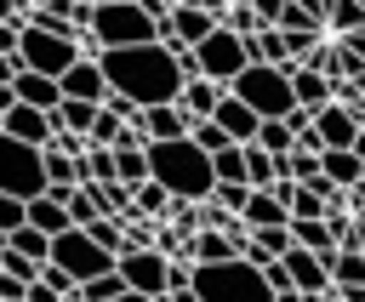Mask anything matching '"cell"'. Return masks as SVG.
Masks as SVG:
<instances>
[{"label": "cell", "instance_id": "cell-46", "mask_svg": "<svg viewBox=\"0 0 365 302\" xmlns=\"http://www.w3.org/2000/svg\"><path fill=\"white\" fill-rule=\"evenodd\" d=\"M342 51H348V57H359V63H365V23H359V28H348V34H342Z\"/></svg>", "mask_w": 365, "mask_h": 302}, {"label": "cell", "instance_id": "cell-40", "mask_svg": "<svg viewBox=\"0 0 365 302\" xmlns=\"http://www.w3.org/2000/svg\"><path fill=\"white\" fill-rule=\"evenodd\" d=\"M325 23H331L336 34H348V28L365 23V6H359V0H331V17H325Z\"/></svg>", "mask_w": 365, "mask_h": 302}, {"label": "cell", "instance_id": "cell-25", "mask_svg": "<svg viewBox=\"0 0 365 302\" xmlns=\"http://www.w3.org/2000/svg\"><path fill=\"white\" fill-rule=\"evenodd\" d=\"M319 177L336 182V188H354V182H359V160H354V148H319Z\"/></svg>", "mask_w": 365, "mask_h": 302}, {"label": "cell", "instance_id": "cell-26", "mask_svg": "<svg viewBox=\"0 0 365 302\" xmlns=\"http://www.w3.org/2000/svg\"><path fill=\"white\" fill-rule=\"evenodd\" d=\"M97 108H103V103H80V97H63V103L51 108V125H57V131H80V137H86Z\"/></svg>", "mask_w": 365, "mask_h": 302}, {"label": "cell", "instance_id": "cell-54", "mask_svg": "<svg viewBox=\"0 0 365 302\" xmlns=\"http://www.w3.org/2000/svg\"><path fill=\"white\" fill-rule=\"evenodd\" d=\"M11 11H17V0H0V23H6V17H11Z\"/></svg>", "mask_w": 365, "mask_h": 302}, {"label": "cell", "instance_id": "cell-17", "mask_svg": "<svg viewBox=\"0 0 365 302\" xmlns=\"http://www.w3.org/2000/svg\"><path fill=\"white\" fill-rule=\"evenodd\" d=\"M11 91H17V103H29V108H46V114L63 103L57 80H51V74H34V68H17V74H11Z\"/></svg>", "mask_w": 365, "mask_h": 302}, {"label": "cell", "instance_id": "cell-8", "mask_svg": "<svg viewBox=\"0 0 365 302\" xmlns=\"http://www.w3.org/2000/svg\"><path fill=\"white\" fill-rule=\"evenodd\" d=\"M17 68H34V74H63L74 57H80V46L74 40H63V34H46V28H34V23H23V34H17Z\"/></svg>", "mask_w": 365, "mask_h": 302}, {"label": "cell", "instance_id": "cell-1", "mask_svg": "<svg viewBox=\"0 0 365 302\" xmlns=\"http://www.w3.org/2000/svg\"><path fill=\"white\" fill-rule=\"evenodd\" d=\"M97 68H103L108 91L137 103V108L177 103V91H182V68H177L171 46H160V40H148V46H103Z\"/></svg>", "mask_w": 365, "mask_h": 302}, {"label": "cell", "instance_id": "cell-22", "mask_svg": "<svg viewBox=\"0 0 365 302\" xmlns=\"http://www.w3.org/2000/svg\"><path fill=\"white\" fill-rule=\"evenodd\" d=\"M240 222H245V228H279V222H285V205H279L268 188H251L245 205H240Z\"/></svg>", "mask_w": 365, "mask_h": 302}, {"label": "cell", "instance_id": "cell-12", "mask_svg": "<svg viewBox=\"0 0 365 302\" xmlns=\"http://www.w3.org/2000/svg\"><path fill=\"white\" fill-rule=\"evenodd\" d=\"M57 91H63V97H80V103H103V97H108V80H103L97 57H74V63L57 74Z\"/></svg>", "mask_w": 365, "mask_h": 302}, {"label": "cell", "instance_id": "cell-38", "mask_svg": "<svg viewBox=\"0 0 365 302\" xmlns=\"http://www.w3.org/2000/svg\"><path fill=\"white\" fill-rule=\"evenodd\" d=\"M80 228H86V234H91V239H97L103 251H114V256L125 251V234H120V217H91V222H80Z\"/></svg>", "mask_w": 365, "mask_h": 302}, {"label": "cell", "instance_id": "cell-18", "mask_svg": "<svg viewBox=\"0 0 365 302\" xmlns=\"http://www.w3.org/2000/svg\"><path fill=\"white\" fill-rule=\"evenodd\" d=\"M222 91H228V85H217V80L194 74V80H182V91H177V108H182L188 120H205V114L222 103Z\"/></svg>", "mask_w": 365, "mask_h": 302}, {"label": "cell", "instance_id": "cell-7", "mask_svg": "<svg viewBox=\"0 0 365 302\" xmlns=\"http://www.w3.org/2000/svg\"><path fill=\"white\" fill-rule=\"evenodd\" d=\"M0 194H11V199H34V194H46L40 148H29V142H17V137H6V131H0Z\"/></svg>", "mask_w": 365, "mask_h": 302}, {"label": "cell", "instance_id": "cell-19", "mask_svg": "<svg viewBox=\"0 0 365 302\" xmlns=\"http://www.w3.org/2000/svg\"><path fill=\"white\" fill-rule=\"evenodd\" d=\"M143 137H182L188 131V114L177 108V103H154V108H137V120H131Z\"/></svg>", "mask_w": 365, "mask_h": 302}, {"label": "cell", "instance_id": "cell-47", "mask_svg": "<svg viewBox=\"0 0 365 302\" xmlns=\"http://www.w3.org/2000/svg\"><path fill=\"white\" fill-rule=\"evenodd\" d=\"M245 6H251V11H257V23H274V17H279V6H285V0H245Z\"/></svg>", "mask_w": 365, "mask_h": 302}, {"label": "cell", "instance_id": "cell-32", "mask_svg": "<svg viewBox=\"0 0 365 302\" xmlns=\"http://www.w3.org/2000/svg\"><path fill=\"white\" fill-rule=\"evenodd\" d=\"M211 177H217V182H245V154H240V142H228V148L211 154ZM217 182H211V188H217ZM245 188H251V182H245Z\"/></svg>", "mask_w": 365, "mask_h": 302}, {"label": "cell", "instance_id": "cell-27", "mask_svg": "<svg viewBox=\"0 0 365 302\" xmlns=\"http://www.w3.org/2000/svg\"><path fill=\"white\" fill-rule=\"evenodd\" d=\"M240 154H245V182H251V188H268V182L279 177V154H268V148H257V142H240Z\"/></svg>", "mask_w": 365, "mask_h": 302}, {"label": "cell", "instance_id": "cell-11", "mask_svg": "<svg viewBox=\"0 0 365 302\" xmlns=\"http://www.w3.org/2000/svg\"><path fill=\"white\" fill-rule=\"evenodd\" d=\"M0 131L17 137V142H29V148H46V142L57 137L51 114H46V108H29V103H11V108L0 114Z\"/></svg>", "mask_w": 365, "mask_h": 302}, {"label": "cell", "instance_id": "cell-20", "mask_svg": "<svg viewBox=\"0 0 365 302\" xmlns=\"http://www.w3.org/2000/svg\"><path fill=\"white\" fill-rule=\"evenodd\" d=\"M279 262H285V274H291V285H297V291H325V285H331L325 262H319L314 251H302V245H291Z\"/></svg>", "mask_w": 365, "mask_h": 302}, {"label": "cell", "instance_id": "cell-31", "mask_svg": "<svg viewBox=\"0 0 365 302\" xmlns=\"http://www.w3.org/2000/svg\"><path fill=\"white\" fill-rule=\"evenodd\" d=\"M86 188H91V199H97L103 217H125V211H131V188H125V182L108 177V182H86Z\"/></svg>", "mask_w": 365, "mask_h": 302}, {"label": "cell", "instance_id": "cell-44", "mask_svg": "<svg viewBox=\"0 0 365 302\" xmlns=\"http://www.w3.org/2000/svg\"><path fill=\"white\" fill-rule=\"evenodd\" d=\"M274 28H319V23H314L297 0H285V6H279V17H274Z\"/></svg>", "mask_w": 365, "mask_h": 302}, {"label": "cell", "instance_id": "cell-3", "mask_svg": "<svg viewBox=\"0 0 365 302\" xmlns=\"http://www.w3.org/2000/svg\"><path fill=\"white\" fill-rule=\"evenodd\" d=\"M188 285L200 302H274L268 279L257 262L245 256H222V262H194L188 268Z\"/></svg>", "mask_w": 365, "mask_h": 302}, {"label": "cell", "instance_id": "cell-14", "mask_svg": "<svg viewBox=\"0 0 365 302\" xmlns=\"http://www.w3.org/2000/svg\"><path fill=\"white\" fill-rule=\"evenodd\" d=\"M211 28H217V11H205L200 0H177V6H171V40H182V46H200Z\"/></svg>", "mask_w": 365, "mask_h": 302}, {"label": "cell", "instance_id": "cell-33", "mask_svg": "<svg viewBox=\"0 0 365 302\" xmlns=\"http://www.w3.org/2000/svg\"><path fill=\"white\" fill-rule=\"evenodd\" d=\"M131 211H137V217H165V211H171V194L148 177V182H137V188H131Z\"/></svg>", "mask_w": 365, "mask_h": 302}, {"label": "cell", "instance_id": "cell-48", "mask_svg": "<svg viewBox=\"0 0 365 302\" xmlns=\"http://www.w3.org/2000/svg\"><path fill=\"white\" fill-rule=\"evenodd\" d=\"M17 34H23V23L6 17V23H0V51H17Z\"/></svg>", "mask_w": 365, "mask_h": 302}, {"label": "cell", "instance_id": "cell-2", "mask_svg": "<svg viewBox=\"0 0 365 302\" xmlns=\"http://www.w3.org/2000/svg\"><path fill=\"white\" fill-rule=\"evenodd\" d=\"M143 154H148V177L171 194V199H211V154L205 148H194L188 137H148L143 142Z\"/></svg>", "mask_w": 365, "mask_h": 302}, {"label": "cell", "instance_id": "cell-39", "mask_svg": "<svg viewBox=\"0 0 365 302\" xmlns=\"http://www.w3.org/2000/svg\"><path fill=\"white\" fill-rule=\"evenodd\" d=\"M194 148H205V154H217V148H228V137H222V125L217 120H188V131H182Z\"/></svg>", "mask_w": 365, "mask_h": 302}, {"label": "cell", "instance_id": "cell-41", "mask_svg": "<svg viewBox=\"0 0 365 302\" xmlns=\"http://www.w3.org/2000/svg\"><path fill=\"white\" fill-rule=\"evenodd\" d=\"M217 23H222V28H234V34H240V40H245V34H251V28H262V23H257V11H251V6H245V0H234V6H228V17H217Z\"/></svg>", "mask_w": 365, "mask_h": 302}, {"label": "cell", "instance_id": "cell-50", "mask_svg": "<svg viewBox=\"0 0 365 302\" xmlns=\"http://www.w3.org/2000/svg\"><path fill=\"white\" fill-rule=\"evenodd\" d=\"M348 222H354V251H365V211H348Z\"/></svg>", "mask_w": 365, "mask_h": 302}, {"label": "cell", "instance_id": "cell-43", "mask_svg": "<svg viewBox=\"0 0 365 302\" xmlns=\"http://www.w3.org/2000/svg\"><path fill=\"white\" fill-rule=\"evenodd\" d=\"M262 279H268V291H274V296H291V291H297V285H291V274H285V262H279V256H268V262H262Z\"/></svg>", "mask_w": 365, "mask_h": 302}, {"label": "cell", "instance_id": "cell-29", "mask_svg": "<svg viewBox=\"0 0 365 302\" xmlns=\"http://www.w3.org/2000/svg\"><path fill=\"white\" fill-rule=\"evenodd\" d=\"M325 274H331V285H365V251H331V262H325Z\"/></svg>", "mask_w": 365, "mask_h": 302}, {"label": "cell", "instance_id": "cell-53", "mask_svg": "<svg viewBox=\"0 0 365 302\" xmlns=\"http://www.w3.org/2000/svg\"><path fill=\"white\" fill-rule=\"evenodd\" d=\"M114 302H160V296H137V291H120Z\"/></svg>", "mask_w": 365, "mask_h": 302}, {"label": "cell", "instance_id": "cell-34", "mask_svg": "<svg viewBox=\"0 0 365 302\" xmlns=\"http://www.w3.org/2000/svg\"><path fill=\"white\" fill-rule=\"evenodd\" d=\"M257 148H268V154H291L297 148V137L285 131V120H257V137H251Z\"/></svg>", "mask_w": 365, "mask_h": 302}, {"label": "cell", "instance_id": "cell-9", "mask_svg": "<svg viewBox=\"0 0 365 302\" xmlns=\"http://www.w3.org/2000/svg\"><path fill=\"white\" fill-rule=\"evenodd\" d=\"M194 63H200V74H205V80L228 85V80H234V74L251 63V51H245V40H240L234 28H222V23H217V28H211V34L194 46Z\"/></svg>", "mask_w": 365, "mask_h": 302}, {"label": "cell", "instance_id": "cell-23", "mask_svg": "<svg viewBox=\"0 0 365 302\" xmlns=\"http://www.w3.org/2000/svg\"><path fill=\"white\" fill-rule=\"evenodd\" d=\"M23 222H29V228H40V234H63V228H74V222H68V211H63L51 194L23 199Z\"/></svg>", "mask_w": 365, "mask_h": 302}, {"label": "cell", "instance_id": "cell-28", "mask_svg": "<svg viewBox=\"0 0 365 302\" xmlns=\"http://www.w3.org/2000/svg\"><path fill=\"white\" fill-rule=\"evenodd\" d=\"M6 251H17V256H29V262H46V251H51V234H40V228H29V222H17V228L6 234Z\"/></svg>", "mask_w": 365, "mask_h": 302}, {"label": "cell", "instance_id": "cell-42", "mask_svg": "<svg viewBox=\"0 0 365 302\" xmlns=\"http://www.w3.org/2000/svg\"><path fill=\"white\" fill-rule=\"evenodd\" d=\"M245 194H251L245 182H217V188H211V199H217L222 211H234V217H240V205H245Z\"/></svg>", "mask_w": 365, "mask_h": 302}, {"label": "cell", "instance_id": "cell-35", "mask_svg": "<svg viewBox=\"0 0 365 302\" xmlns=\"http://www.w3.org/2000/svg\"><path fill=\"white\" fill-rule=\"evenodd\" d=\"M285 217H325V194L314 182H297L291 199H285Z\"/></svg>", "mask_w": 365, "mask_h": 302}, {"label": "cell", "instance_id": "cell-30", "mask_svg": "<svg viewBox=\"0 0 365 302\" xmlns=\"http://www.w3.org/2000/svg\"><path fill=\"white\" fill-rule=\"evenodd\" d=\"M114 182H125V188H137V182H148V154L131 142V148H114Z\"/></svg>", "mask_w": 365, "mask_h": 302}, {"label": "cell", "instance_id": "cell-5", "mask_svg": "<svg viewBox=\"0 0 365 302\" xmlns=\"http://www.w3.org/2000/svg\"><path fill=\"white\" fill-rule=\"evenodd\" d=\"M228 91L257 114V120H285L297 103H291V80H285V68H274V63H245L234 80H228Z\"/></svg>", "mask_w": 365, "mask_h": 302}, {"label": "cell", "instance_id": "cell-37", "mask_svg": "<svg viewBox=\"0 0 365 302\" xmlns=\"http://www.w3.org/2000/svg\"><path fill=\"white\" fill-rule=\"evenodd\" d=\"M120 131H125V120H120L114 108H97V114H91V131H86V142H103V148H114V142H120Z\"/></svg>", "mask_w": 365, "mask_h": 302}, {"label": "cell", "instance_id": "cell-51", "mask_svg": "<svg viewBox=\"0 0 365 302\" xmlns=\"http://www.w3.org/2000/svg\"><path fill=\"white\" fill-rule=\"evenodd\" d=\"M11 103H17V91H11V80H0V114H6Z\"/></svg>", "mask_w": 365, "mask_h": 302}, {"label": "cell", "instance_id": "cell-24", "mask_svg": "<svg viewBox=\"0 0 365 302\" xmlns=\"http://www.w3.org/2000/svg\"><path fill=\"white\" fill-rule=\"evenodd\" d=\"M40 165H46V188H51V182H86L80 154H63L57 142H46V148H40Z\"/></svg>", "mask_w": 365, "mask_h": 302}, {"label": "cell", "instance_id": "cell-45", "mask_svg": "<svg viewBox=\"0 0 365 302\" xmlns=\"http://www.w3.org/2000/svg\"><path fill=\"white\" fill-rule=\"evenodd\" d=\"M23 222V199H11V194H0V234H11Z\"/></svg>", "mask_w": 365, "mask_h": 302}, {"label": "cell", "instance_id": "cell-10", "mask_svg": "<svg viewBox=\"0 0 365 302\" xmlns=\"http://www.w3.org/2000/svg\"><path fill=\"white\" fill-rule=\"evenodd\" d=\"M114 268H120L125 291H137V296H160V291H165V274H171V256L154 251V245H137V251H120Z\"/></svg>", "mask_w": 365, "mask_h": 302}, {"label": "cell", "instance_id": "cell-13", "mask_svg": "<svg viewBox=\"0 0 365 302\" xmlns=\"http://www.w3.org/2000/svg\"><path fill=\"white\" fill-rule=\"evenodd\" d=\"M354 131H359V114H354V108H342V103L314 108V137H319V148H348Z\"/></svg>", "mask_w": 365, "mask_h": 302}, {"label": "cell", "instance_id": "cell-36", "mask_svg": "<svg viewBox=\"0 0 365 302\" xmlns=\"http://www.w3.org/2000/svg\"><path fill=\"white\" fill-rule=\"evenodd\" d=\"M120 291H125V279H120V268H108V274H91L80 285V302H114Z\"/></svg>", "mask_w": 365, "mask_h": 302}, {"label": "cell", "instance_id": "cell-49", "mask_svg": "<svg viewBox=\"0 0 365 302\" xmlns=\"http://www.w3.org/2000/svg\"><path fill=\"white\" fill-rule=\"evenodd\" d=\"M297 6H302V11H308L319 28H325V17H331V0H297Z\"/></svg>", "mask_w": 365, "mask_h": 302}, {"label": "cell", "instance_id": "cell-4", "mask_svg": "<svg viewBox=\"0 0 365 302\" xmlns=\"http://www.w3.org/2000/svg\"><path fill=\"white\" fill-rule=\"evenodd\" d=\"M86 28H91L97 51L103 46H148V40H160V23L137 0H97L91 17H86Z\"/></svg>", "mask_w": 365, "mask_h": 302}, {"label": "cell", "instance_id": "cell-21", "mask_svg": "<svg viewBox=\"0 0 365 302\" xmlns=\"http://www.w3.org/2000/svg\"><path fill=\"white\" fill-rule=\"evenodd\" d=\"M245 51H251V63H274V68H291V63H297V57L285 51V34H279L274 23L251 28V34H245Z\"/></svg>", "mask_w": 365, "mask_h": 302}, {"label": "cell", "instance_id": "cell-16", "mask_svg": "<svg viewBox=\"0 0 365 302\" xmlns=\"http://www.w3.org/2000/svg\"><path fill=\"white\" fill-rule=\"evenodd\" d=\"M205 120H217L228 142H251V137H257V114H251V108H245V103H240L234 91H222V103H217V108H211Z\"/></svg>", "mask_w": 365, "mask_h": 302}, {"label": "cell", "instance_id": "cell-15", "mask_svg": "<svg viewBox=\"0 0 365 302\" xmlns=\"http://www.w3.org/2000/svg\"><path fill=\"white\" fill-rule=\"evenodd\" d=\"M285 80H291V103H297V108H308V114H314V108H325V103H331V80H325V74H314L308 63H291V68H285Z\"/></svg>", "mask_w": 365, "mask_h": 302}, {"label": "cell", "instance_id": "cell-52", "mask_svg": "<svg viewBox=\"0 0 365 302\" xmlns=\"http://www.w3.org/2000/svg\"><path fill=\"white\" fill-rule=\"evenodd\" d=\"M11 74H17V57H11V51H0V80H11Z\"/></svg>", "mask_w": 365, "mask_h": 302}, {"label": "cell", "instance_id": "cell-6", "mask_svg": "<svg viewBox=\"0 0 365 302\" xmlns=\"http://www.w3.org/2000/svg\"><path fill=\"white\" fill-rule=\"evenodd\" d=\"M46 262H57L74 285H86L91 274H108L114 268V251H103L86 228H63V234H51V251H46Z\"/></svg>", "mask_w": 365, "mask_h": 302}]
</instances>
